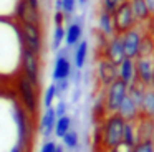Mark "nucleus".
Returning <instances> with one entry per match:
<instances>
[{"mask_svg": "<svg viewBox=\"0 0 154 152\" xmlns=\"http://www.w3.org/2000/svg\"><path fill=\"white\" fill-rule=\"evenodd\" d=\"M22 45L18 23L0 18V76H17L20 73Z\"/></svg>", "mask_w": 154, "mask_h": 152, "instance_id": "1", "label": "nucleus"}, {"mask_svg": "<svg viewBox=\"0 0 154 152\" xmlns=\"http://www.w3.org/2000/svg\"><path fill=\"white\" fill-rule=\"evenodd\" d=\"M14 78H15V98L20 102L22 108L35 119L38 116V111H40V99H38L40 89L22 73H18Z\"/></svg>", "mask_w": 154, "mask_h": 152, "instance_id": "2", "label": "nucleus"}, {"mask_svg": "<svg viewBox=\"0 0 154 152\" xmlns=\"http://www.w3.org/2000/svg\"><path fill=\"white\" fill-rule=\"evenodd\" d=\"M124 122L126 121H124L118 112L106 114L103 117V122H101L96 135H98V144H100L104 150H109L113 145H116L118 142L123 141Z\"/></svg>", "mask_w": 154, "mask_h": 152, "instance_id": "3", "label": "nucleus"}, {"mask_svg": "<svg viewBox=\"0 0 154 152\" xmlns=\"http://www.w3.org/2000/svg\"><path fill=\"white\" fill-rule=\"evenodd\" d=\"M22 45L23 48L30 50L37 56H42L43 53V35H42V25L35 23H18Z\"/></svg>", "mask_w": 154, "mask_h": 152, "instance_id": "4", "label": "nucleus"}, {"mask_svg": "<svg viewBox=\"0 0 154 152\" xmlns=\"http://www.w3.org/2000/svg\"><path fill=\"white\" fill-rule=\"evenodd\" d=\"M111 17H113V26H114V33L116 35H123L124 32L139 25L128 0H123L119 3V7L111 13Z\"/></svg>", "mask_w": 154, "mask_h": 152, "instance_id": "5", "label": "nucleus"}, {"mask_svg": "<svg viewBox=\"0 0 154 152\" xmlns=\"http://www.w3.org/2000/svg\"><path fill=\"white\" fill-rule=\"evenodd\" d=\"M104 109H106V114H113V112H118L123 99L126 98L128 94V84L124 81H121L119 78L114 79L108 88H104Z\"/></svg>", "mask_w": 154, "mask_h": 152, "instance_id": "6", "label": "nucleus"}, {"mask_svg": "<svg viewBox=\"0 0 154 152\" xmlns=\"http://www.w3.org/2000/svg\"><path fill=\"white\" fill-rule=\"evenodd\" d=\"M20 73L27 76L38 89L42 88V66H40V56L32 53L30 50L23 48L22 51V63H20Z\"/></svg>", "mask_w": 154, "mask_h": 152, "instance_id": "7", "label": "nucleus"}, {"mask_svg": "<svg viewBox=\"0 0 154 152\" xmlns=\"http://www.w3.org/2000/svg\"><path fill=\"white\" fill-rule=\"evenodd\" d=\"M136 63V79L144 88H152L154 84V53L146 56H137Z\"/></svg>", "mask_w": 154, "mask_h": 152, "instance_id": "8", "label": "nucleus"}, {"mask_svg": "<svg viewBox=\"0 0 154 152\" xmlns=\"http://www.w3.org/2000/svg\"><path fill=\"white\" fill-rule=\"evenodd\" d=\"M71 73H73V63L71 58L68 55V48H60L57 51V58L53 63V71H51V78L55 81H60V79H70Z\"/></svg>", "mask_w": 154, "mask_h": 152, "instance_id": "9", "label": "nucleus"}, {"mask_svg": "<svg viewBox=\"0 0 154 152\" xmlns=\"http://www.w3.org/2000/svg\"><path fill=\"white\" fill-rule=\"evenodd\" d=\"M141 25H136L134 28L128 30L121 35V41H123V48H124V55L126 58H136L137 53H139V45H141V40H143L144 33L141 32Z\"/></svg>", "mask_w": 154, "mask_h": 152, "instance_id": "10", "label": "nucleus"}, {"mask_svg": "<svg viewBox=\"0 0 154 152\" xmlns=\"http://www.w3.org/2000/svg\"><path fill=\"white\" fill-rule=\"evenodd\" d=\"M96 76L103 88H108L114 79H118V66L111 63L108 58L101 56L96 63Z\"/></svg>", "mask_w": 154, "mask_h": 152, "instance_id": "11", "label": "nucleus"}, {"mask_svg": "<svg viewBox=\"0 0 154 152\" xmlns=\"http://www.w3.org/2000/svg\"><path fill=\"white\" fill-rule=\"evenodd\" d=\"M103 56L108 58L111 63L119 65L126 55H124V48H123V41H121V35H113L106 40V45L103 48Z\"/></svg>", "mask_w": 154, "mask_h": 152, "instance_id": "12", "label": "nucleus"}, {"mask_svg": "<svg viewBox=\"0 0 154 152\" xmlns=\"http://www.w3.org/2000/svg\"><path fill=\"white\" fill-rule=\"evenodd\" d=\"M81 40H83V22H81V18L68 22V25L65 26V46L71 50Z\"/></svg>", "mask_w": 154, "mask_h": 152, "instance_id": "13", "label": "nucleus"}, {"mask_svg": "<svg viewBox=\"0 0 154 152\" xmlns=\"http://www.w3.org/2000/svg\"><path fill=\"white\" fill-rule=\"evenodd\" d=\"M57 112H55L53 106L51 108H47L43 111L40 117V122H38V131H40L42 137L43 139H50L53 135V131H55V124H57Z\"/></svg>", "mask_w": 154, "mask_h": 152, "instance_id": "14", "label": "nucleus"}, {"mask_svg": "<svg viewBox=\"0 0 154 152\" xmlns=\"http://www.w3.org/2000/svg\"><path fill=\"white\" fill-rule=\"evenodd\" d=\"M118 114L124 119V121H134V119L139 117V102L133 98L131 94H126V98L123 99L119 109H118Z\"/></svg>", "mask_w": 154, "mask_h": 152, "instance_id": "15", "label": "nucleus"}, {"mask_svg": "<svg viewBox=\"0 0 154 152\" xmlns=\"http://www.w3.org/2000/svg\"><path fill=\"white\" fill-rule=\"evenodd\" d=\"M118 78L124 81L128 86L137 83L136 79V63L133 58H124L123 61L118 65Z\"/></svg>", "mask_w": 154, "mask_h": 152, "instance_id": "16", "label": "nucleus"}, {"mask_svg": "<svg viewBox=\"0 0 154 152\" xmlns=\"http://www.w3.org/2000/svg\"><path fill=\"white\" fill-rule=\"evenodd\" d=\"M139 114L144 117L154 119V89L152 88H144L143 98L139 102Z\"/></svg>", "mask_w": 154, "mask_h": 152, "instance_id": "17", "label": "nucleus"}, {"mask_svg": "<svg viewBox=\"0 0 154 152\" xmlns=\"http://www.w3.org/2000/svg\"><path fill=\"white\" fill-rule=\"evenodd\" d=\"M88 50H90V45H88L86 40H81L76 46L73 48V66L76 69H83L85 65H86V59H88Z\"/></svg>", "mask_w": 154, "mask_h": 152, "instance_id": "18", "label": "nucleus"}, {"mask_svg": "<svg viewBox=\"0 0 154 152\" xmlns=\"http://www.w3.org/2000/svg\"><path fill=\"white\" fill-rule=\"evenodd\" d=\"M98 33L103 35L104 38H109V36L116 35V33H114L111 13H106V12H103V10L100 12V15H98Z\"/></svg>", "mask_w": 154, "mask_h": 152, "instance_id": "19", "label": "nucleus"}, {"mask_svg": "<svg viewBox=\"0 0 154 152\" xmlns=\"http://www.w3.org/2000/svg\"><path fill=\"white\" fill-rule=\"evenodd\" d=\"M128 2H129L131 10L136 17L137 23H146L151 18V12L146 5V0H128Z\"/></svg>", "mask_w": 154, "mask_h": 152, "instance_id": "20", "label": "nucleus"}, {"mask_svg": "<svg viewBox=\"0 0 154 152\" xmlns=\"http://www.w3.org/2000/svg\"><path fill=\"white\" fill-rule=\"evenodd\" d=\"M123 142L129 145H136L139 142L137 139V127H136V119L134 121H126L124 122V129H123Z\"/></svg>", "mask_w": 154, "mask_h": 152, "instance_id": "21", "label": "nucleus"}, {"mask_svg": "<svg viewBox=\"0 0 154 152\" xmlns=\"http://www.w3.org/2000/svg\"><path fill=\"white\" fill-rule=\"evenodd\" d=\"M70 129H73V121H71V117L68 114H65V116H60V117L57 119L53 134L57 135L58 139H61L68 131H70Z\"/></svg>", "mask_w": 154, "mask_h": 152, "instance_id": "22", "label": "nucleus"}, {"mask_svg": "<svg viewBox=\"0 0 154 152\" xmlns=\"http://www.w3.org/2000/svg\"><path fill=\"white\" fill-rule=\"evenodd\" d=\"M58 89H57V86H55V83H51L50 86H48L47 89H45V93H43V99H42V104H43V108L47 109V108H51V106L57 102V99H58Z\"/></svg>", "mask_w": 154, "mask_h": 152, "instance_id": "23", "label": "nucleus"}, {"mask_svg": "<svg viewBox=\"0 0 154 152\" xmlns=\"http://www.w3.org/2000/svg\"><path fill=\"white\" fill-rule=\"evenodd\" d=\"M61 142H63V147L68 149V150H76L78 145H80V137H78V132L75 129H70L66 134L61 137Z\"/></svg>", "mask_w": 154, "mask_h": 152, "instance_id": "24", "label": "nucleus"}, {"mask_svg": "<svg viewBox=\"0 0 154 152\" xmlns=\"http://www.w3.org/2000/svg\"><path fill=\"white\" fill-rule=\"evenodd\" d=\"M63 43H65V25H55L53 36H51V50L58 51Z\"/></svg>", "mask_w": 154, "mask_h": 152, "instance_id": "25", "label": "nucleus"}, {"mask_svg": "<svg viewBox=\"0 0 154 152\" xmlns=\"http://www.w3.org/2000/svg\"><path fill=\"white\" fill-rule=\"evenodd\" d=\"M78 5V0H60V10L63 12V15L66 17L68 22H71V15L75 13Z\"/></svg>", "mask_w": 154, "mask_h": 152, "instance_id": "26", "label": "nucleus"}, {"mask_svg": "<svg viewBox=\"0 0 154 152\" xmlns=\"http://www.w3.org/2000/svg\"><path fill=\"white\" fill-rule=\"evenodd\" d=\"M40 152H65V147H63V144H58L53 139H45Z\"/></svg>", "mask_w": 154, "mask_h": 152, "instance_id": "27", "label": "nucleus"}, {"mask_svg": "<svg viewBox=\"0 0 154 152\" xmlns=\"http://www.w3.org/2000/svg\"><path fill=\"white\" fill-rule=\"evenodd\" d=\"M133 152H154V142L151 139L146 141H139L136 145L133 147Z\"/></svg>", "mask_w": 154, "mask_h": 152, "instance_id": "28", "label": "nucleus"}, {"mask_svg": "<svg viewBox=\"0 0 154 152\" xmlns=\"http://www.w3.org/2000/svg\"><path fill=\"white\" fill-rule=\"evenodd\" d=\"M123 0H101V10L106 13H113L114 10L119 7V3Z\"/></svg>", "mask_w": 154, "mask_h": 152, "instance_id": "29", "label": "nucleus"}, {"mask_svg": "<svg viewBox=\"0 0 154 152\" xmlns=\"http://www.w3.org/2000/svg\"><path fill=\"white\" fill-rule=\"evenodd\" d=\"M53 109H55L58 117H60V116H65L68 111V102L63 101V99H57V102L53 104Z\"/></svg>", "mask_w": 154, "mask_h": 152, "instance_id": "30", "label": "nucleus"}, {"mask_svg": "<svg viewBox=\"0 0 154 152\" xmlns=\"http://www.w3.org/2000/svg\"><path fill=\"white\" fill-rule=\"evenodd\" d=\"M70 84H71V79H60V81H55V86L58 89V94H66L68 89H70Z\"/></svg>", "mask_w": 154, "mask_h": 152, "instance_id": "31", "label": "nucleus"}, {"mask_svg": "<svg viewBox=\"0 0 154 152\" xmlns=\"http://www.w3.org/2000/svg\"><path fill=\"white\" fill-rule=\"evenodd\" d=\"M108 152H133V145H129V144L121 141V142H118L116 145H113Z\"/></svg>", "mask_w": 154, "mask_h": 152, "instance_id": "32", "label": "nucleus"}, {"mask_svg": "<svg viewBox=\"0 0 154 152\" xmlns=\"http://www.w3.org/2000/svg\"><path fill=\"white\" fill-rule=\"evenodd\" d=\"M27 2H28V5H30L32 7V8H33L35 10V12H38V13H40V0H27Z\"/></svg>", "mask_w": 154, "mask_h": 152, "instance_id": "33", "label": "nucleus"}, {"mask_svg": "<svg viewBox=\"0 0 154 152\" xmlns=\"http://www.w3.org/2000/svg\"><path fill=\"white\" fill-rule=\"evenodd\" d=\"M146 5H147V8H149L151 15H154V0H146Z\"/></svg>", "mask_w": 154, "mask_h": 152, "instance_id": "34", "label": "nucleus"}, {"mask_svg": "<svg viewBox=\"0 0 154 152\" xmlns=\"http://www.w3.org/2000/svg\"><path fill=\"white\" fill-rule=\"evenodd\" d=\"M78 2H80V3H86V0H78Z\"/></svg>", "mask_w": 154, "mask_h": 152, "instance_id": "35", "label": "nucleus"}, {"mask_svg": "<svg viewBox=\"0 0 154 152\" xmlns=\"http://www.w3.org/2000/svg\"><path fill=\"white\" fill-rule=\"evenodd\" d=\"M152 89H154V84H152Z\"/></svg>", "mask_w": 154, "mask_h": 152, "instance_id": "36", "label": "nucleus"}, {"mask_svg": "<svg viewBox=\"0 0 154 152\" xmlns=\"http://www.w3.org/2000/svg\"><path fill=\"white\" fill-rule=\"evenodd\" d=\"M65 152H68V150H65Z\"/></svg>", "mask_w": 154, "mask_h": 152, "instance_id": "37", "label": "nucleus"}]
</instances>
